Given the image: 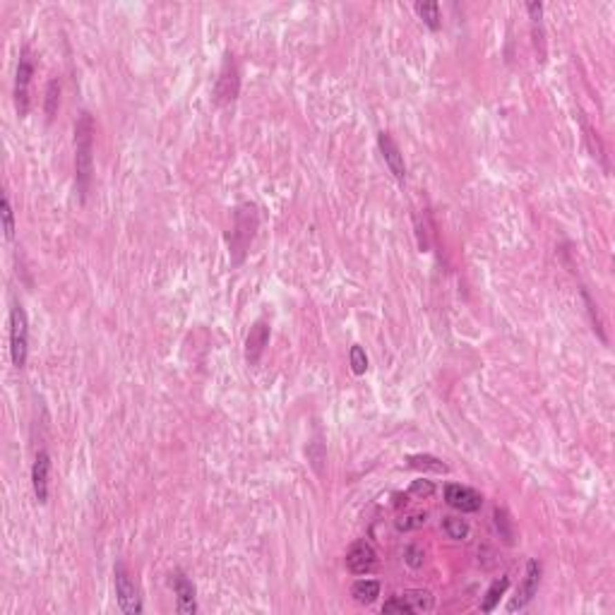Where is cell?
Listing matches in <instances>:
<instances>
[{
  "label": "cell",
  "mask_w": 615,
  "mask_h": 615,
  "mask_svg": "<svg viewBox=\"0 0 615 615\" xmlns=\"http://www.w3.org/2000/svg\"><path fill=\"white\" fill-rule=\"evenodd\" d=\"M94 176V118L89 111H82L75 120V185L79 200L87 202Z\"/></svg>",
  "instance_id": "6da1fadb"
},
{
  "label": "cell",
  "mask_w": 615,
  "mask_h": 615,
  "mask_svg": "<svg viewBox=\"0 0 615 615\" xmlns=\"http://www.w3.org/2000/svg\"><path fill=\"white\" fill-rule=\"evenodd\" d=\"M29 354V320L22 303L15 301L10 308V359L17 370L27 366Z\"/></svg>",
  "instance_id": "7a4b0ae2"
},
{
  "label": "cell",
  "mask_w": 615,
  "mask_h": 615,
  "mask_svg": "<svg viewBox=\"0 0 615 615\" xmlns=\"http://www.w3.org/2000/svg\"><path fill=\"white\" fill-rule=\"evenodd\" d=\"M113 582H115V596H118V606L123 613L128 615H140L142 613V598H140L138 584H135L130 569L125 567V562H115L113 567Z\"/></svg>",
  "instance_id": "3957f363"
},
{
  "label": "cell",
  "mask_w": 615,
  "mask_h": 615,
  "mask_svg": "<svg viewBox=\"0 0 615 615\" xmlns=\"http://www.w3.org/2000/svg\"><path fill=\"white\" fill-rule=\"evenodd\" d=\"M257 229V214H255V207L253 205H243L238 207L236 211V224L234 231H231V248L234 253H240V260L245 255V248L250 245Z\"/></svg>",
  "instance_id": "277c9868"
},
{
  "label": "cell",
  "mask_w": 615,
  "mask_h": 615,
  "mask_svg": "<svg viewBox=\"0 0 615 615\" xmlns=\"http://www.w3.org/2000/svg\"><path fill=\"white\" fill-rule=\"evenodd\" d=\"M240 92V77H238V68H236V60L231 53H226L224 65H221V73L216 77L214 84V102L219 106L231 104Z\"/></svg>",
  "instance_id": "5b68a950"
},
{
  "label": "cell",
  "mask_w": 615,
  "mask_h": 615,
  "mask_svg": "<svg viewBox=\"0 0 615 615\" xmlns=\"http://www.w3.org/2000/svg\"><path fill=\"white\" fill-rule=\"evenodd\" d=\"M34 77V60L29 48H22L19 53V63H17V75H15V104H17V113L27 115L29 111V84H32Z\"/></svg>",
  "instance_id": "8992f818"
},
{
  "label": "cell",
  "mask_w": 615,
  "mask_h": 615,
  "mask_svg": "<svg viewBox=\"0 0 615 615\" xmlns=\"http://www.w3.org/2000/svg\"><path fill=\"white\" fill-rule=\"evenodd\" d=\"M541 572H543V567H541V562H538V560H529L527 562V574H524V582L519 584L517 596L507 603V611H510V613L524 611V608L533 601V596L538 594V584H541Z\"/></svg>",
  "instance_id": "52a82bcc"
},
{
  "label": "cell",
  "mask_w": 615,
  "mask_h": 615,
  "mask_svg": "<svg viewBox=\"0 0 615 615\" xmlns=\"http://www.w3.org/2000/svg\"><path fill=\"white\" fill-rule=\"evenodd\" d=\"M377 565V553L375 548L368 541H356L354 546L346 551V569L356 577H363V574H370Z\"/></svg>",
  "instance_id": "ba28073f"
},
{
  "label": "cell",
  "mask_w": 615,
  "mask_h": 615,
  "mask_svg": "<svg viewBox=\"0 0 615 615\" xmlns=\"http://www.w3.org/2000/svg\"><path fill=\"white\" fill-rule=\"evenodd\" d=\"M445 500L447 505L460 512H478L483 505L481 493H476L469 486H460V483H450V486L445 488Z\"/></svg>",
  "instance_id": "9c48e42d"
},
{
  "label": "cell",
  "mask_w": 615,
  "mask_h": 615,
  "mask_svg": "<svg viewBox=\"0 0 615 615\" xmlns=\"http://www.w3.org/2000/svg\"><path fill=\"white\" fill-rule=\"evenodd\" d=\"M377 147L382 152V159H385L387 169L390 173L395 176L397 180H404L406 178V164H404V154H401L399 144L392 140L390 133H380L377 135Z\"/></svg>",
  "instance_id": "30bf717a"
},
{
  "label": "cell",
  "mask_w": 615,
  "mask_h": 615,
  "mask_svg": "<svg viewBox=\"0 0 615 615\" xmlns=\"http://www.w3.org/2000/svg\"><path fill=\"white\" fill-rule=\"evenodd\" d=\"M48 481H51V457H48L46 450H41L37 452V460H34L32 466V486L39 505L48 502Z\"/></svg>",
  "instance_id": "8fae6325"
},
{
  "label": "cell",
  "mask_w": 615,
  "mask_h": 615,
  "mask_svg": "<svg viewBox=\"0 0 615 615\" xmlns=\"http://www.w3.org/2000/svg\"><path fill=\"white\" fill-rule=\"evenodd\" d=\"M171 584L176 592V603H178V613L183 615H195L198 613V601H195V584L185 577L183 572L171 574Z\"/></svg>",
  "instance_id": "7c38bea8"
},
{
  "label": "cell",
  "mask_w": 615,
  "mask_h": 615,
  "mask_svg": "<svg viewBox=\"0 0 615 615\" xmlns=\"http://www.w3.org/2000/svg\"><path fill=\"white\" fill-rule=\"evenodd\" d=\"M267 344H269V325L260 320L250 327V334L248 339H245V359H248V366H257V363H260Z\"/></svg>",
  "instance_id": "4fadbf2b"
},
{
  "label": "cell",
  "mask_w": 615,
  "mask_h": 615,
  "mask_svg": "<svg viewBox=\"0 0 615 615\" xmlns=\"http://www.w3.org/2000/svg\"><path fill=\"white\" fill-rule=\"evenodd\" d=\"M351 596L359 603H363V606H370V603L380 596V582H377V579H359V582L351 587Z\"/></svg>",
  "instance_id": "5bb4252c"
},
{
  "label": "cell",
  "mask_w": 615,
  "mask_h": 615,
  "mask_svg": "<svg viewBox=\"0 0 615 615\" xmlns=\"http://www.w3.org/2000/svg\"><path fill=\"white\" fill-rule=\"evenodd\" d=\"M507 587H510V577H500V579H495V582H493L491 587H488L486 596H483V601H481V611H483V613H493V611H495L498 603H500V598L505 596Z\"/></svg>",
  "instance_id": "9a60e30c"
},
{
  "label": "cell",
  "mask_w": 615,
  "mask_h": 615,
  "mask_svg": "<svg viewBox=\"0 0 615 615\" xmlns=\"http://www.w3.org/2000/svg\"><path fill=\"white\" fill-rule=\"evenodd\" d=\"M406 464H409L411 469H418V471H433V473L450 471V466H447L445 462L437 460V457H430V455H413L406 460Z\"/></svg>",
  "instance_id": "2e32d148"
},
{
  "label": "cell",
  "mask_w": 615,
  "mask_h": 615,
  "mask_svg": "<svg viewBox=\"0 0 615 615\" xmlns=\"http://www.w3.org/2000/svg\"><path fill=\"white\" fill-rule=\"evenodd\" d=\"M416 12L428 29H433V32L440 29V5L437 3H416Z\"/></svg>",
  "instance_id": "e0dca14e"
},
{
  "label": "cell",
  "mask_w": 615,
  "mask_h": 615,
  "mask_svg": "<svg viewBox=\"0 0 615 615\" xmlns=\"http://www.w3.org/2000/svg\"><path fill=\"white\" fill-rule=\"evenodd\" d=\"M399 596L404 598V601L413 608V613H418V611H430V608H433V596H430V592H421V589H416V592H404V594H399Z\"/></svg>",
  "instance_id": "ac0fdd59"
},
{
  "label": "cell",
  "mask_w": 615,
  "mask_h": 615,
  "mask_svg": "<svg viewBox=\"0 0 615 615\" xmlns=\"http://www.w3.org/2000/svg\"><path fill=\"white\" fill-rule=\"evenodd\" d=\"M442 529H445L447 536L455 538V541H464V538L469 536V524L464 522V519H457V517H445V519H442Z\"/></svg>",
  "instance_id": "d6986e66"
},
{
  "label": "cell",
  "mask_w": 615,
  "mask_h": 615,
  "mask_svg": "<svg viewBox=\"0 0 615 615\" xmlns=\"http://www.w3.org/2000/svg\"><path fill=\"white\" fill-rule=\"evenodd\" d=\"M493 517H495V529H498V533H500V536L505 538V543H512V538H514V527H512L510 514L502 510V507H495Z\"/></svg>",
  "instance_id": "ffe728a7"
},
{
  "label": "cell",
  "mask_w": 615,
  "mask_h": 615,
  "mask_svg": "<svg viewBox=\"0 0 615 615\" xmlns=\"http://www.w3.org/2000/svg\"><path fill=\"white\" fill-rule=\"evenodd\" d=\"M3 231H5V238L12 240L15 238V211H12V202H10V195L3 193Z\"/></svg>",
  "instance_id": "44dd1931"
},
{
  "label": "cell",
  "mask_w": 615,
  "mask_h": 615,
  "mask_svg": "<svg viewBox=\"0 0 615 615\" xmlns=\"http://www.w3.org/2000/svg\"><path fill=\"white\" fill-rule=\"evenodd\" d=\"M58 104H60V82L58 79H51L46 87V118L53 120V115L58 113Z\"/></svg>",
  "instance_id": "7402d4cb"
},
{
  "label": "cell",
  "mask_w": 615,
  "mask_h": 615,
  "mask_svg": "<svg viewBox=\"0 0 615 615\" xmlns=\"http://www.w3.org/2000/svg\"><path fill=\"white\" fill-rule=\"evenodd\" d=\"M308 460H310L312 469L317 473H322V462H325V445L320 437H315L312 442H308Z\"/></svg>",
  "instance_id": "603a6c76"
},
{
  "label": "cell",
  "mask_w": 615,
  "mask_h": 615,
  "mask_svg": "<svg viewBox=\"0 0 615 615\" xmlns=\"http://www.w3.org/2000/svg\"><path fill=\"white\" fill-rule=\"evenodd\" d=\"M349 361H351V370L356 372V375H363V372L368 370V356L366 351H363V346H351L349 351Z\"/></svg>",
  "instance_id": "cb8c5ba5"
},
{
  "label": "cell",
  "mask_w": 615,
  "mask_h": 615,
  "mask_svg": "<svg viewBox=\"0 0 615 615\" xmlns=\"http://www.w3.org/2000/svg\"><path fill=\"white\" fill-rule=\"evenodd\" d=\"M382 613H404V615H411L413 608L409 606V603L404 601L401 596H392L390 601H385V606H382Z\"/></svg>",
  "instance_id": "d4e9b609"
},
{
  "label": "cell",
  "mask_w": 615,
  "mask_h": 615,
  "mask_svg": "<svg viewBox=\"0 0 615 615\" xmlns=\"http://www.w3.org/2000/svg\"><path fill=\"white\" fill-rule=\"evenodd\" d=\"M411 495H416V498H430L433 493H435V486H433L430 481H423V478H418V481H413L411 483Z\"/></svg>",
  "instance_id": "484cf974"
},
{
  "label": "cell",
  "mask_w": 615,
  "mask_h": 615,
  "mask_svg": "<svg viewBox=\"0 0 615 615\" xmlns=\"http://www.w3.org/2000/svg\"><path fill=\"white\" fill-rule=\"evenodd\" d=\"M426 517L428 514H411V517H401L399 522H397V529H401V531H409V529H416V527H423L426 524Z\"/></svg>",
  "instance_id": "4316f807"
},
{
  "label": "cell",
  "mask_w": 615,
  "mask_h": 615,
  "mask_svg": "<svg viewBox=\"0 0 615 615\" xmlns=\"http://www.w3.org/2000/svg\"><path fill=\"white\" fill-rule=\"evenodd\" d=\"M582 296H584V301H587V308H589V315H592V322H594V330L598 332V334H601V339L606 341V334H603V327H601V320H598V315H596V305H594V301H592V296H589V291H582Z\"/></svg>",
  "instance_id": "83f0119b"
},
{
  "label": "cell",
  "mask_w": 615,
  "mask_h": 615,
  "mask_svg": "<svg viewBox=\"0 0 615 615\" xmlns=\"http://www.w3.org/2000/svg\"><path fill=\"white\" fill-rule=\"evenodd\" d=\"M404 562L409 565V567H413V569H418L423 565V551L418 546H409L404 551Z\"/></svg>",
  "instance_id": "f1b7e54d"
}]
</instances>
